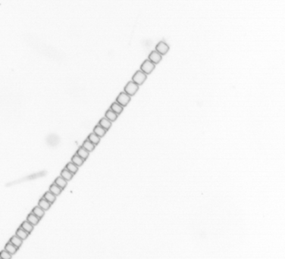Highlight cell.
<instances>
[{
    "label": "cell",
    "instance_id": "obj_1",
    "mask_svg": "<svg viewBox=\"0 0 285 259\" xmlns=\"http://www.w3.org/2000/svg\"><path fill=\"white\" fill-rule=\"evenodd\" d=\"M146 78H147V75L143 73L142 71L139 70L137 71H136L134 76H132V81L137 84L138 86H140L146 81Z\"/></svg>",
    "mask_w": 285,
    "mask_h": 259
},
{
    "label": "cell",
    "instance_id": "obj_2",
    "mask_svg": "<svg viewBox=\"0 0 285 259\" xmlns=\"http://www.w3.org/2000/svg\"><path fill=\"white\" fill-rule=\"evenodd\" d=\"M138 89H139V86L131 80L126 84L125 87H124V92H126L127 95H129L131 97L137 93Z\"/></svg>",
    "mask_w": 285,
    "mask_h": 259
},
{
    "label": "cell",
    "instance_id": "obj_3",
    "mask_svg": "<svg viewBox=\"0 0 285 259\" xmlns=\"http://www.w3.org/2000/svg\"><path fill=\"white\" fill-rule=\"evenodd\" d=\"M156 68V64H153L152 61H150L149 59L145 60L140 66V71H142L143 73L146 74V75L150 74L152 72L154 71Z\"/></svg>",
    "mask_w": 285,
    "mask_h": 259
},
{
    "label": "cell",
    "instance_id": "obj_4",
    "mask_svg": "<svg viewBox=\"0 0 285 259\" xmlns=\"http://www.w3.org/2000/svg\"><path fill=\"white\" fill-rule=\"evenodd\" d=\"M130 101V96L127 95L126 92H122L119 93L116 99V102L120 104L122 107L127 106Z\"/></svg>",
    "mask_w": 285,
    "mask_h": 259
},
{
    "label": "cell",
    "instance_id": "obj_5",
    "mask_svg": "<svg viewBox=\"0 0 285 259\" xmlns=\"http://www.w3.org/2000/svg\"><path fill=\"white\" fill-rule=\"evenodd\" d=\"M169 49H170V47L165 41H160L156 46V51L158 52L162 56H165V55L167 54L168 52L169 51Z\"/></svg>",
    "mask_w": 285,
    "mask_h": 259
},
{
    "label": "cell",
    "instance_id": "obj_6",
    "mask_svg": "<svg viewBox=\"0 0 285 259\" xmlns=\"http://www.w3.org/2000/svg\"><path fill=\"white\" fill-rule=\"evenodd\" d=\"M162 56L161 54H159L158 52L156 51H152L150 52V54L149 55V60L150 61L153 63V64H158L160 61H162Z\"/></svg>",
    "mask_w": 285,
    "mask_h": 259
},
{
    "label": "cell",
    "instance_id": "obj_7",
    "mask_svg": "<svg viewBox=\"0 0 285 259\" xmlns=\"http://www.w3.org/2000/svg\"><path fill=\"white\" fill-rule=\"evenodd\" d=\"M110 109H111V111H113L115 114L119 115L120 114H122V112L123 111L124 107H122L120 104H118V102H113L111 105Z\"/></svg>",
    "mask_w": 285,
    "mask_h": 259
},
{
    "label": "cell",
    "instance_id": "obj_8",
    "mask_svg": "<svg viewBox=\"0 0 285 259\" xmlns=\"http://www.w3.org/2000/svg\"><path fill=\"white\" fill-rule=\"evenodd\" d=\"M118 115L117 114H115L113 111H111V109L107 110V111L105 114V118H107L108 120H109L111 122L115 121L118 118Z\"/></svg>",
    "mask_w": 285,
    "mask_h": 259
},
{
    "label": "cell",
    "instance_id": "obj_9",
    "mask_svg": "<svg viewBox=\"0 0 285 259\" xmlns=\"http://www.w3.org/2000/svg\"><path fill=\"white\" fill-rule=\"evenodd\" d=\"M106 132H107V131L106 130H105L103 127H101L100 125H96V127H94V129H93V133L95 134H96L99 137H103V136H105V134L106 133Z\"/></svg>",
    "mask_w": 285,
    "mask_h": 259
},
{
    "label": "cell",
    "instance_id": "obj_10",
    "mask_svg": "<svg viewBox=\"0 0 285 259\" xmlns=\"http://www.w3.org/2000/svg\"><path fill=\"white\" fill-rule=\"evenodd\" d=\"M40 218L37 217V216L33 214V213H30V214H28L27 217V221H28L29 223H30L33 226H36V225L38 224L39 221H40Z\"/></svg>",
    "mask_w": 285,
    "mask_h": 259
},
{
    "label": "cell",
    "instance_id": "obj_11",
    "mask_svg": "<svg viewBox=\"0 0 285 259\" xmlns=\"http://www.w3.org/2000/svg\"><path fill=\"white\" fill-rule=\"evenodd\" d=\"M99 125H100L101 127H103L105 130L106 131H109L110 129V127H111V122L109 120H108L106 118H103L101 119L99 122Z\"/></svg>",
    "mask_w": 285,
    "mask_h": 259
},
{
    "label": "cell",
    "instance_id": "obj_12",
    "mask_svg": "<svg viewBox=\"0 0 285 259\" xmlns=\"http://www.w3.org/2000/svg\"><path fill=\"white\" fill-rule=\"evenodd\" d=\"M51 205H52V204L49 203V202H48V201H46L44 198H40V201H39L38 202L39 207H40L42 209H43L44 211L49 210V208L51 207Z\"/></svg>",
    "mask_w": 285,
    "mask_h": 259
},
{
    "label": "cell",
    "instance_id": "obj_13",
    "mask_svg": "<svg viewBox=\"0 0 285 259\" xmlns=\"http://www.w3.org/2000/svg\"><path fill=\"white\" fill-rule=\"evenodd\" d=\"M17 249H18V248H17V247H16L15 245H13V244L10 242H8V243L6 244V245H5V250L7 251L9 253H10V254L12 255L15 254L16 252L17 251Z\"/></svg>",
    "mask_w": 285,
    "mask_h": 259
},
{
    "label": "cell",
    "instance_id": "obj_14",
    "mask_svg": "<svg viewBox=\"0 0 285 259\" xmlns=\"http://www.w3.org/2000/svg\"><path fill=\"white\" fill-rule=\"evenodd\" d=\"M76 154L77 155H78L80 158H83L84 160H86V159L88 158L90 152H89L87 150H86L83 146H80V148L77 149V151Z\"/></svg>",
    "mask_w": 285,
    "mask_h": 259
},
{
    "label": "cell",
    "instance_id": "obj_15",
    "mask_svg": "<svg viewBox=\"0 0 285 259\" xmlns=\"http://www.w3.org/2000/svg\"><path fill=\"white\" fill-rule=\"evenodd\" d=\"M61 177L62 178H64V179L66 181H69V180H71L72 178H73L74 174H72V173L70 172L69 170H67V169L64 167V168L62 170H61Z\"/></svg>",
    "mask_w": 285,
    "mask_h": 259
},
{
    "label": "cell",
    "instance_id": "obj_16",
    "mask_svg": "<svg viewBox=\"0 0 285 259\" xmlns=\"http://www.w3.org/2000/svg\"><path fill=\"white\" fill-rule=\"evenodd\" d=\"M62 190H63L61 188L58 186L57 185L55 184V183H52V184L49 186V192H51L52 194H54L56 196L60 195L61 192H62Z\"/></svg>",
    "mask_w": 285,
    "mask_h": 259
},
{
    "label": "cell",
    "instance_id": "obj_17",
    "mask_svg": "<svg viewBox=\"0 0 285 259\" xmlns=\"http://www.w3.org/2000/svg\"><path fill=\"white\" fill-rule=\"evenodd\" d=\"M15 235L17 236V237H19L20 239H21L22 240H26V239L28 237V236H29V233H28L27 232L25 231V229H23L22 228L20 227L17 229Z\"/></svg>",
    "mask_w": 285,
    "mask_h": 259
},
{
    "label": "cell",
    "instance_id": "obj_18",
    "mask_svg": "<svg viewBox=\"0 0 285 259\" xmlns=\"http://www.w3.org/2000/svg\"><path fill=\"white\" fill-rule=\"evenodd\" d=\"M84 161L85 160H84L83 158H80V157L78 155H77V154H75V155L71 158V162H73V163L75 164H76L78 167L83 165Z\"/></svg>",
    "mask_w": 285,
    "mask_h": 259
},
{
    "label": "cell",
    "instance_id": "obj_19",
    "mask_svg": "<svg viewBox=\"0 0 285 259\" xmlns=\"http://www.w3.org/2000/svg\"><path fill=\"white\" fill-rule=\"evenodd\" d=\"M67 182H68V181L65 180L64 178H62L61 176H60V177H58L55 180L54 183L57 185L58 186H59L60 188H61V189L63 190V189H64V188L66 187Z\"/></svg>",
    "mask_w": 285,
    "mask_h": 259
},
{
    "label": "cell",
    "instance_id": "obj_20",
    "mask_svg": "<svg viewBox=\"0 0 285 259\" xmlns=\"http://www.w3.org/2000/svg\"><path fill=\"white\" fill-rule=\"evenodd\" d=\"M82 146H83L86 150H87L89 152H91L93 151L95 147H96V146H95L93 143H91L90 141L88 140V139H86V140L84 141V143H83Z\"/></svg>",
    "mask_w": 285,
    "mask_h": 259
},
{
    "label": "cell",
    "instance_id": "obj_21",
    "mask_svg": "<svg viewBox=\"0 0 285 259\" xmlns=\"http://www.w3.org/2000/svg\"><path fill=\"white\" fill-rule=\"evenodd\" d=\"M21 227L23 229H25V231L27 232V233L30 234V233L32 231H33V227H34V226H33V225H32L31 224H30V223L28 222L27 221H24V222H23L22 224H21Z\"/></svg>",
    "mask_w": 285,
    "mask_h": 259
},
{
    "label": "cell",
    "instance_id": "obj_22",
    "mask_svg": "<svg viewBox=\"0 0 285 259\" xmlns=\"http://www.w3.org/2000/svg\"><path fill=\"white\" fill-rule=\"evenodd\" d=\"M32 213H33V214H35L37 217H39L40 219H41L44 216V214H45V211L41 208L40 207H39V206H36V207H34V208L33 209V211H32Z\"/></svg>",
    "mask_w": 285,
    "mask_h": 259
},
{
    "label": "cell",
    "instance_id": "obj_23",
    "mask_svg": "<svg viewBox=\"0 0 285 259\" xmlns=\"http://www.w3.org/2000/svg\"><path fill=\"white\" fill-rule=\"evenodd\" d=\"M9 242H12L13 245H15L16 247H17V248L19 249L20 247L21 246V245H22L23 240H21V239H20L18 237H17V236L15 235V236H13V237L10 239Z\"/></svg>",
    "mask_w": 285,
    "mask_h": 259
},
{
    "label": "cell",
    "instance_id": "obj_24",
    "mask_svg": "<svg viewBox=\"0 0 285 259\" xmlns=\"http://www.w3.org/2000/svg\"><path fill=\"white\" fill-rule=\"evenodd\" d=\"M43 198H45L46 201H48V202H49V203H51V204L54 203L55 201H56V196H55L54 194H52V193L49 191L46 192V193L44 194V196H43Z\"/></svg>",
    "mask_w": 285,
    "mask_h": 259
},
{
    "label": "cell",
    "instance_id": "obj_25",
    "mask_svg": "<svg viewBox=\"0 0 285 259\" xmlns=\"http://www.w3.org/2000/svg\"><path fill=\"white\" fill-rule=\"evenodd\" d=\"M87 139L90 141L92 143H93L95 146L99 144V142H100V137H99V136H98L96 134L94 133H92L90 134L88 137H87Z\"/></svg>",
    "mask_w": 285,
    "mask_h": 259
},
{
    "label": "cell",
    "instance_id": "obj_26",
    "mask_svg": "<svg viewBox=\"0 0 285 259\" xmlns=\"http://www.w3.org/2000/svg\"><path fill=\"white\" fill-rule=\"evenodd\" d=\"M65 168H66L67 170H69L70 172L72 173L73 174H76V173L77 172V170H78V167H77L76 164H75L73 162H68V163L67 164Z\"/></svg>",
    "mask_w": 285,
    "mask_h": 259
},
{
    "label": "cell",
    "instance_id": "obj_27",
    "mask_svg": "<svg viewBox=\"0 0 285 259\" xmlns=\"http://www.w3.org/2000/svg\"><path fill=\"white\" fill-rule=\"evenodd\" d=\"M0 258L2 259H11L12 258V255L4 249L2 252H0Z\"/></svg>",
    "mask_w": 285,
    "mask_h": 259
},
{
    "label": "cell",
    "instance_id": "obj_28",
    "mask_svg": "<svg viewBox=\"0 0 285 259\" xmlns=\"http://www.w3.org/2000/svg\"><path fill=\"white\" fill-rule=\"evenodd\" d=\"M0 259H2V258H0Z\"/></svg>",
    "mask_w": 285,
    "mask_h": 259
}]
</instances>
